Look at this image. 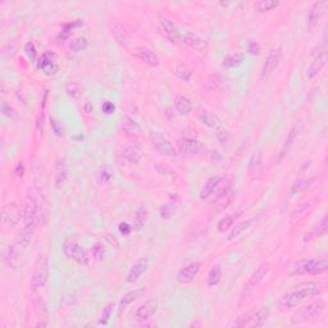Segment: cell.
<instances>
[{"label":"cell","mask_w":328,"mask_h":328,"mask_svg":"<svg viewBox=\"0 0 328 328\" xmlns=\"http://www.w3.org/2000/svg\"><path fill=\"white\" fill-rule=\"evenodd\" d=\"M23 247L19 245L18 242L13 243V245H9V246L5 249L3 254V261L4 264L7 265L8 268L16 269L19 264V260H21V250Z\"/></svg>","instance_id":"obj_20"},{"label":"cell","mask_w":328,"mask_h":328,"mask_svg":"<svg viewBox=\"0 0 328 328\" xmlns=\"http://www.w3.org/2000/svg\"><path fill=\"white\" fill-rule=\"evenodd\" d=\"M246 49L247 53L251 54V55H259L261 52V45L255 40H250V41H247Z\"/></svg>","instance_id":"obj_51"},{"label":"cell","mask_w":328,"mask_h":328,"mask_svg":"<svg viewBox=\"0 0 328 328\" xmlns=\"http://www.w3.org/2000/svg\"><path fill=\"white\" fill-rule=\"evenodd\" d=\"M148 268H149V258L148 257L138 258V260L134 263V265L131 267L127 277H126L127 283L138 282V279H140V277L144 275L145 272L148 271Z\"/></svg>","instance_id":"obj_21"},{"label":"cell","mask_w":328,"mask_h":328,"mask_svg":"<svg viewBox=\"0 0 328 328\" xmlns=\"http://www.w3.org/2000/svg\"><path fill=\"white\" fill-rule=\"evenodd\" d=\"M173 73L176 74L177 77L185 82H189L191 80V77H192V71L187 67L186 64L182 63H177L176 66H174V68H173Z\"/></svg>","instance_id":"obj_40"},{"label":"cell","mask_w":328,"mask_h":328,"mask_svg":"<svg viewBox=\"0 0 328 328\" xmlns=\"http://www.w3.org/2000/svg\"><path fill=\"white\" fill-rule=\"evenodd\" d=\"M229 138H231V135H229L228 131L226 128H218L217 130V140H218L221 144H227L229 141Z\"/></svg>","instance_id":"obj_53"},{"label":"cell","mask_w":328,"mask_h":328,"mask_svg":"<svg viewBox=\"0 0 328 328\" xmlns=\"http://www.w3.org/2000/svg\"><path fill=\"white\" fill-rule=\"evenodd\" d=\"M268 315L269 311L267 308L251 309L236 318L232 323V327H261L267 321Z\"/></svg>","instance_id":"obj_6"},{"label":"cell","mask_w":328,"mask_h":328,"mask_svg":"<svg viewBox=\"0 0 328 328\" xmlns=\"http://www.w3.org/2000/svg\"><path fill=\"white\" fill-rule=\"evenodd\" d=\"M152 140L154 148L156 149V152H158L159 154H162V155L166 156L177 155V149L174 148V145H173L166 136H163L162 134H159V132H153Z\"/></svg>","instance_id":"obj_13"},{"label":"cell","mask_w":328,"mask_h":328,"mask_svg":"<svg viewBox=\"0 0 328 328\" xmlns=\"http://www.w3.org/2000/svg\"><path fill=\"white\" fill-rule=\"evenodd\" d=\"M55 174H54V185L55 189H62L66 185L69 177V167L66 158H59L55 162Z\"/></svg>","instance_id":"obj_19"},{"label":"cell","mask_w":328,"mask_h":328,"mask_svg":"<svg viewBox=\"0 0 328 328\" xmlns=\"http://www.w3.org/2000/svg\"><path fill=\"white\" fill-rule=\"evenodd\" d=\"M159 308V301L156 299H150L148 301H145L141 304L140 307L135 311L134 318L135 321L138 322H146L149 319H152L153 315L156 313Z\"/></svg>","instance_id":"obj_16"},{"label":"cell","mask_w":328,"mask_h":328,"mask_svg":"<svg viewBox=\"0 0 328 328\" xmlns=\"http://www.w3.org/2000/svg\"><path fill=\"white\" fill-rule=\"evenodd\" d=\"M198 118L200 120V122L203 124H205L207 127L213 128V130H218V128L222 127V122L219 120L218 117L213 114L212 112L204 109V108H200L198 110Z\"/></svg>","instance_id":"obj_26"},{"label":"cell","mask_w":328,"mask_h":328,"mask_svg":"<svg viewBox=\"0 0 328 328\" xmlns=\"http://www.w3.org/2000/svg\"><path fill=\"white\" fill-rule=\"evenodd\" d=\"M144 295H145V289H136V290L130 291V293H124L123 297H122L120 301V313L126 311V308H127L130 304L135 303L136 300H138L140 297L144 296Z\"/></svg>","instance_id":"obj_28"},{"label":"cell","mask_w":328,"mask_h":328,"mask_svg":"<svg viewBox=\"0 0 328 328\" xmlns=\"http://www.w3.org/2000/svg\"><path fill=\"white\" fill-rule=\"evenodd\" d=\"M135 55L138 58V59L144 62L145 64H148L150 67H158L160 64V59L156 55L152 49H149L146 46H138L135 49Z\"/></svg>","instance_id":"obj_25"},{"label":"cell","mask_w":328,"mask_h":328,"mask_svg":"<svg viewBox=\"0 0 328 328\" xmlns=\"http://www.w3.org/2000/svg\"><path fill=\"white\" fill-rule=\"evenodd\" d=\"M326 309V303L323 299H318L313 303L308 304L304 308L299 309L296 313L293 314L291 317V323L293 325H301L304 322L311 321L314 318H317L318 315H321Z\"/></svg>","instance_id":"obj_7"},{"label":"cell","mask_w":328,"mask_h":328,"mask_svg":"<svg viewBox=\"0 0 328 328\" xmlns=\"http://www.w3.org/2000/svg\"><path fill=\"white\" fill-rule=\"evenodd\" d=\"M25 52L26 54H27V57L30 58L31 60H35L36 59V46L35 44L32 43V41H29V43L26 44L25 46Z\"/></svg>","instance_id":"obj_55"},{"label":"cell","mask_w":328,"mask_h":328,"mask_svg":"<svg viewBox=\"0 0 328 328\" xmlns=\"http://www.w3.org/2000/svg\"><path fill=\"white\" fill-rule=\"evenodd\" d=\"M37 68L41 69L46 76H54L59 71V64L57 62V54L53 52H45L37 62Z\"/></svg>","instance_id":"obj_14"},{"label":"cell","mask_w":328,"mask_h":328,"mask_svg":"<svg viewBox=\"0 0 328 328\" xmlns=\"http://www.w3.org/2000/svg\"><path fill=\"white\" fill-rule=\"evenodd\" d=\"M160 218L163 219H170L172 218L174 213H176V203H173V201H168L166 204H163L160 207Z\"/></svg>","instance_id":"obj_43"},{"label":"cell","mask_w":328,"mask_h":328,"mask_svg":"<svg viewBox=\"0 0 328 328\" xmlns=\"http://www.w3.org/2000/svg\"><path fill=\"white\" fill-rule=\"evenodd\" d=\"M233 223H235V217H232V215H226V217H223V218L218 222L217 229L222 233L226 232L229 228H232Z\"/></svg>","instance_id":"obj_45"},{"label":"cell","mask_w":328,"mask_h":328,"mask_svg":"<svg viewBox=\"0 0 328 328\" xmlns=\"http://www.w3.org/2000/svg\"><path fill=\"white\" fill-rule=\"evenodd\" d=\"M325 291V286L319 282H305L301 285L296 286L293 290H290L283 295L278 301V305L281 309H291L305 300L311 299V297L319 296L322 293Z\"/></svg>","instance_id":"obj_2"},{"label":"cell","mask_w":328,"mask_h":328,"mask_svg":"<svg viewBox=\"0 0 328 328\" xmlns=\"http://www.w3.org/2000/svg\"><path fill=\"white\" fill-rule=\"evenodd\" d=\"M122 130L126 135L128 136H135V135L140 134V124L134 120V118H131L128 116H124L123 120H122Z\"/></svg>","instance_id":"obj_32"},{"label":"cell","mask_w":328,"mask_h":328,"mask_svg":"<svg viewBox=\"0 0 328 328\" xmlns=\"http://www.w3.org/2000/svg\"><path fill=\"white\" fill-rule=\"evenodd\" d=\"M255 219L254 218H249L246 221H242V222L237 223L236 226H232V229H231V232L228 233V236H227V240H233V239H236L240 235H242L245 231H247L249 228H251V226L254 224Z\"/></svg>","instance_id":"obj_31"},{"label":"cell","mask_w":328,"mask_h":328,"mask_svg":"<svg viewBox=\"0 0 328 328\" xmlns=\"http://www.w3.org/2000/svg\"><path fill=\"white\" fill-rule=\"evenodd\" d=\"M245 60V55L241 53L228 54L227 57L223 59V67L228 68V69H235V68L241 67Z\"/></svg>","instance_id":"obj_33"},{"label":"cell","mask_w":328,"mask_h":328,"mask_svg":"<svg viewBox=\"0 0 328 328\" xmlns=\"http://www.w3.org/2000/svg\"><path fill=\"white\" fill-rule=\"evenodd\" d=\"M122 158L127 163H130V164H138L141 160L142 154L136 145H128V146L124 148L123 153H122Z\"/></svg>","instance_id":"obj_29"},{"label":"cell","mask_w":328,"mask_h":328,"mask_svg":"<svg viewBox=\"0 0 328 328\" xmlns=\"http://www.w3.org/2000/svg\"><path fill=\"white\" fill-rule=\"evenodd\" d=\"M118 229H120V232L123 235V236H128L131 232H132V229L134 227L130 226L127 222H121L120 226H118Z\"/></svg>","instance_id":"obj_57"},{"label":"cell","mask_w":328,"mask_h":328,"mask_svg":"<svg viewBox=\"0 0 328 328\" xmlns=\"http://www.w3.org/2000/svg\"><path fill=\"white\" fill-rule=\"evenodd\" d=\"M48 214H49V210H48V203L44 198H41V200L39 201V223L44 224L48 219Z\"/></svg>","instance_id":"obj_47"},{"label":"cell","mask_w":328,"mask_h":328,"mask_svg":"<svg viewBox=\"0 0 328 328\" xmlns=\"http://www.w3.org/2000/svg\"><path fill=\"white\" fill-rule=\"evenodd\" d=\"M91 253H92V258H94L95 260H103V259L105 258V254H106L105 245L102 242H96L95 245L91 247Z\"/></svg>","instance_id":"obj_46"},{"label":"cell","mask_w":328,"mask_h":328,"mask_svg":"<svg viewBox=\"0 0 328 328\" xmlns=\"http://www.w3.org/2000/svg\"><path fill=\"white\" fill-rule=\"evenodd\" d=\"M112 177H113V173L110 171V168L108 166H104L100 170L99 173V181L102 184H108L110 180H112Z\"/></svg>","instance_id":"obj_50"},{"label":"cell","mask_w":328,"mask_h":328,"mask_svg":"<svg viewBox=\"0 0 328 328\" xmlns=\"http://www.w3.org/2000/svg\"><path fill=\"white\" fill-rule=\"evenodd\" d=\"M146 221H148V209H146V207L141 205V207L138 209L136 214H135L134 229H136V231L141 229L142 227L145 226Z\"/></svg>","instance_id":"obj_39"},{"label":"cell","mask_w":328,"mask_h":328,"mask_svg":"<svg viewBox=\"0 0 328 328\" xmlns=\"http://www.w3.org/2000/svg\"><path fill=\"white\" fill-rule=\"evenodd\" d=\"M112 35L114 36L117 43L121 44V45H126L130 41V36H128L127 31L120 23H114V26L112 27Z\"/></svg>","instance_id":"obj_36"},{"label":"cell","mask_w":328,"mask_h":328,"mask_svg":"<svg viewBox=\"0 0 328 328\" xmlns=\"http://www.w3.org/2000/svg\"><path fill=\"white\" fill-rule=\"evenodd\" d=\"M34 307H35L36 315L39 317L40 321H44V319H46L48 311H46V304H45V301H44V299H41V297H39V299H35V301H34Z\"/></svg>","instance_id":"obj_44"},{"label":"cell","mask_w":328,"mask_h":328,"mask_svg":"<svg viewBox=\"0 0 328 328\" xmlns=\"http://www.w3.org/2000/svg\"><path fill=\"white\" fill-rule=\"evenodd\" d=\"M174 108L177 113H180L181 116H187L192 112V103L187 96L177 95L174 99Z\"/></svg>","instance_id":"obj_30"},{"label":"cell","mask_w":328,"mask_h":328,"mask_svg":"<svg viewBox=\"0 0 328 328\" xmlns=\"http://www.w3.org/2000/svg\"><path fill=\"white\" fill-rule=\"evenodd\" d=\"M63 251L64 255L73 260L74 263L82 265V267H87L90 264V255L85 247L81 246V243L78 242L76 237L69 236L67 237L63 242Z\"/></svg>","instance_id":"obj_4"},{"label":"cell","mask_w":328,"mask_h":328,"mask_svg":"<svg viewBox=\"0 0 328 328\" xmlns=\"http://www.w3.org/2000/svg\"><path fill=\"white\" fill-rule=\"evenodd\" d=\"M50 127H52L54 134L57 135V136H59V138L64 135L63 126H62V123H60L58 120H55V118H50Z\"/></svg>","instance_id":"obj_52"},{"label":"cell","mask_w":328,"mask_h":328,"mask_svg":"<svg viewBox=\"0 0 328 328\" xmlns=\"http://www.w3.org/2000/svg\"><path fill=\"white\" fill-rule=\"evenodd\" d=\"M64 91H66V94L73 100H78L82 95L81 85L76 81H68L67 84L64 85Z\"/></svg>","instance_id":"obj_37"},{"label":"cell","mask_w":328,"mask_h":328,"mask_svg":"<svg viewBox=\"0 0 328 328\" xmlns=\"http://www.w3.org/2000/svg\"><path fill=\"white\" fill-rule=\"evenodd\" d=\"M328 269V260L326 257L313 258V259H303V260L296 261L295 264L290 267L289 276L295 277V276L301 275H311L317 276L321 275Z\"/></svg>","instance_id":"obj_3"},{"label":"cell","mask_w":328,"mask_h":328,"mask_svg":"<svg viewBox=\"0 0 328 328\" xmlns=\"http://www.w3.org/2000/svg\"><path fill=\"white\" fill-rule=\"evenodd\" d=\"M297 134H299V130H297L296 126L291 127V130L289 131V134H287V136H286L285 142L282 144V148H281V150H279L278 160H282V159L285 158L287 154H289V152L291 150V148H293V142H295V140H296Z\"/></svg>","instance_id":"obj_27"},{"label":"cell","mask_w":328,"mask_h":328,"mask_svg":"<svg viewBox=\"0 0 328 328\" xmlns=\"http://www.w3.org/2000/svg\"><path fill=\"white\" fill-rule=\"evenodd\" d=\"M223 277V272H222V267L219 264L213 265L210 271L208 273V279H207V285L209 287H215V286H218L222 281Z\"/></svg>","instance_id":"obj_35"},{"label":"cell","mask_w":328,"mask_h":328,"mask_svg":"<svg viewBox=\"0 0 328 328\" xmlns=\"http://www.w3.org/2000/svg\"><path fill=\"white\" fill-rule=\"evenodd\" d=\"M327 63V53H326V49H323L321 53H318L317 55H314L313 60L309 64V67L307 69V77L309 80H313L315 76H318V73L323 69V67Z\"/></svg>","instance_id":"obj_23"},{"label":"cell","mask_w":328,"mask_h":328,"mask_svg":"<svg viewBox=\"0 0 328 328\" xmlns=\"http://www.w3.org/2000/svg\"><path fill=\"white\" fill-rule=\"evenodd\" d=\"M201 264L199 261H192L190 264L185 265L184 268L180 269V272L177 273L176 276V281L178 283H190L192 282L195 279V277L199 275V272H200Z\"/></svg>","instance_id":"obj_18"},{"label":"cell","mask_w":328,"mask_h":328,"mask_svg":"<svg viewBox=\"0 0 328 328\" xmlns=\"http://www.w3.org/2000/svg\"><path fill=\"white\" fill-rule=\"evenodd\" d=\"M23 173H25V168L22 166V163H19L17 166V168H16V174H17L18 177H22L23 176Z\"/></svg>","instance_id":"obj_58"},{"label":"cell","mask_w":328,"mask_h":328,"mask_svg":"<svg viewBox=\"0 0 328 328\" xmlns=\"http://www.w3.org/2000/svg\"><path fill=\"white\" fill-rule=\"evenodd\" d=\"M81 26H84V22L80 21V19L69 22V23H64V25L62 26V31H60V34L58 35V40H62V43L66 41V40L69 37V35H71L72 30L76 29V27H81Z\"/></svg>","instance_id":"obj_38"},{"label":"cell","mask_w":328,"mask_h":328,"mask_svg":"<svg viewBox=\"0 0 328 328\" xmlns=\"http://www.w3.org/2000/svg\"><path fill=\"white\" fill-rule=\"evenodd\" d=\"M327 1H314L311 4V9L308 12V29L313 30L318 25V22L321 21L322 17L325 16L326 8H327Z\"/></svg>","instance_id":"obj_17"},{"label":"cell","mask_w":328,"mask_h":328,"mask_svg":"<svg viewBox=\"0 0 328 328\" xmlns=\"http://www.w3.org/2000/svg\"><path fill=\"white\" fill-rule=\"evenodd\" d=\"M102 110L103 113H105L106 116H110V114H113L116 112V105L112 102H104L102 105Z\"/></svg>","instance_id":"obj_56"},{"label":"cell","mask_w":328,"mask_h":328,"mask_svg":"<svg viewBox=\"0 0 328 328\" xmlns=\"http://www.w3.org/2000/svg\"><path fill=\"white\" fill-rule=\"evenodd\" d=\"M327 231H328V219L327 217H325V218L322 219L321 223L319 224H317V227L311 231V232H309V235H305V239H304V241H311L313 240V239H319V237H323L327 235Z\"/></svg>","instance_id":"obj_34"},{"label":"cell","mask_w":328,"mask_h":328,"mask_svg":"<svg viewBox=\"0 0 328 328\" xmlns=\"http://www.w3.org/2000/svg\"><path fill=\"white\" fill-rule=\"evenodd\" d=\"M88 48V40L86 37H76L69 43V50L72 53H81Z\"/></svg>","instance_id":"obj_41"},{"label":"cell","mask_w":328,"mask_h":328,"mask_svg":"<svg viewBox=\"0 0 328 328\" xmlns=\"http://www.w3.org/2000/svg\"><path fill=\"white\" fill-rule=\"evenodd\" d=\"M247 172L249 176L253 181L259 180L263 174V156H261L260 152H255L251 155L250 160H249V166H247Z\"/></svg>","instance_id":"obj_24"},{"label":"cell","mask_w":328,"mask_h":328,"mask_svg":"<svg viewBox=\"0 0 328 328\" xmlns=\"http://www.w3.org/2000/svg\"><path fill=\"white\" fill-rule=\"evenodd\" d=\"M49 278V261L46 255L40 254L36 259L34 265V272L31 277V290L32 293H37L43 289Z\"/></svg>","instance_id":"obj_5"},{"label":"cell","mask_w":328,"mask_h":328,"mask_svg":"<svg viewBox=\"0 0 328 328\" xmlns=\"http://www.w3.org/2000/svg\"><path fill=\"white\" fill-rule=\"evenodd\" d=\"M255 9H257L259 13H265V12H269L272 9H275L279 5V3L277 0H259L254 4Z\"/></svg>","instance_id":"obj_42"},{"label":"cell","mask_w":328,"mask_h":328,"mask_svg":"<svg viewBox=\"0 0 328 328\" xmlns=\"http://www.w3.org/2000/svg\"><path fill=\"white\" fill-rule=\"evenodd\" d=\"M311 180H297L295 184L293 185V189H291V194H296V192H300V191L305 190L307 187H309L311 185Z\"/></svg>","instance_id":"obj_49"},{"label":"cell","mask_w":328,"mask_h":328,"mask_svg":"<svg viewBox=\"0 0 328 328\" xmlns=\"http://www.w3.org/2000/svg\"><path fill=\"white\" fill-rule=\"evenodd\" d=\"M19 219H21V210H19L17 203L12 201L1 208V223H3L4 228H15L19 222Z\"/></svg>","instance_id":"obj_9"},{"label":"cell","mask_w":328,"mask_h":328,"mask_svg":"<svg viewBox=\"0 0 328 328\" xmlns=\"http://www.w3.org/2000/svg\"><path fill=\"white\" fill-rule=\"evenodd\" d=\"M177 148H178L181 154H185V155H196V154H200L201 152L205 150L203 142L196 140V138H180L177 141Z\"/></svg>","instance_id":"obj_15"},{"label":"cell","mask_w":328,"mask_h":328,"mask_svg":"<svg viewBox=\"0 0 328 328\" xmlns=\"http://www.w3.org/2000/svg\"><path fill=\"white\" fill-rule=\"evenodd\" d=\"M1 112H3L4 116L8 117L9 120H15L16 116H17V114H16V110L5 102L1 103Z\"/></svg>","instance_id":"obj_54"},{"label":"cell","mask_w":328,"mask_h":328,"mask_svg":"<svg viewBox=\"0 0 328 328\" xmlns=\"http://www.w3.org/2000/svg\"><path fill=\"white\" fill-rule=\"evenodd\" d=\"M159 29L163 32V35L166 36L167 39L170 40L173 44H180L182 45V34L178 27H177L172 21H170L168 18L160 17L159 18Z\"/></svg>","instance_id":"obj_10"},{"label":"cell","mask_w":328,"mask_h":328,"mask_svg":"<svg viewBox=\"0 0 328 328\" xmlns=\"http://www.w3.org/2000/svg\"><path fill=\"white\" fill-rule=\"evenodd\" d=\"M282 59V49L281 48H272L267 54L263 68H261V78H268Z\"/></svg>","instance_id":"obj_11"},{"label":"cell","mask_w":328,"mask_h":328,"mask_svg":"<svg viewBox=\"0 0 328 328\" xmlns=\"http://www.w3.org/2000/svg\"><path fill=\"white\" fill-rule=\"evenodd\" d=\"M113 308L114 305L113 304H108L104 309H103V313H102V318L99 319V325H103L105 326L108 325V322H109V319L112 318V313H113Z\"/></svg>","instance_id":"obj_48"},{"label":"cell","mask_w":328,"mask_h":328,"mask_svg":"<svg viewBox=\"0 0 328 328\" xmlns=\"http://www.w3.org/2000/svg\"><path fill=\"white\" fill-rule=\"evenodd\" d=\"M39 224V200L35 191L29 189L23 199L22 208V228L17 242L22 247H26L31 241L36 227Z\"/></svg>","instance_id":"obj_1"},{"label":"cell","mask_w":328,"mask_h":328,"mask_svg":"<svg viewBox=\"0 0 328 328\" xmlns=\"http://www.w3.org/2000/svg\"><path fill=\"white\" fill-rule=\"evenodd\" d=\"M269 267H271V264H269L268 261H263V263L251 273V276L247 278L245 285H243L242 291H241V300H246L247 297L250 296L251 293H254L258 286L263 282V279L265 278V276L268 275Z\"/></svg>","instance_id":"obj_8"},{"label":"cell","mask_w":328,"mask_h":328,"mask_svg":"<svg viewBox=\"0 0 328 328\" xmlns=\"http://www.w3.org/2000/svg\"><path fill=\"white\" fill-rule=\"evenodd\" d=\"M223 178L222 176H214V177H210L208 181H207V184L203 186V189H201L200 191V199L201 200H207V199H209L210 196H215V194L219 191V198L221 196H223V194L226 192L227 194V189H223V190H221V187H222L223 185Z\"/></svg>","instance_id":"obj_12"},{"label":"cell","mask_w":328,"mask_h":328,"mask_svg":"<svg viewBox=\"0 0 328 328\" xmlns=\"http://www.w3.org/2000/svg\"><path fill=\"white\" fill-rule=\"evenodd\" d=\"M182 45H186L194 50H198L200 53L205 52L208 48L207 40L203 39L198 34H194L191 31H186L182 34Z\"/></svg>","instance_id":"obj_22"}]
</instances>
